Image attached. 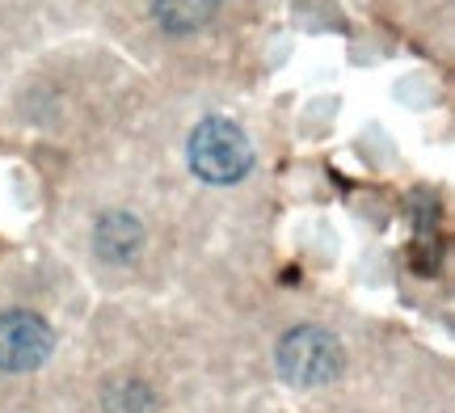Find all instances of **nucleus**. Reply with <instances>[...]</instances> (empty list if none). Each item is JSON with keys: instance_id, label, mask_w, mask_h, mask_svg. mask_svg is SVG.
Returning a JSON list of instances; mask_svg holds the SVG:
<instances>
[{"instance_id": "1", "label": "nucleus", "mask_w": 455, "mask_h": 413, "mask_svg": "<svg viewBox=\"0 0 455 413\" xmlns=\"http://www.w3.org/2000/svg\"><path fill=\"white\" fill-rule=\"evenodd\" d=\"M190 169L203 182L232 186L253 169V148L236 123L228 118H203L190 135Z\"/></svg>"}, {"instance_id": "2", "label": "nucleus", "mask_w": 455, "mask_h": 413, "mask_svg": "<svg viewBox=\"0 0 455 413\" xmlns=\"http://www.w3.org/2000/svg\"><path fill=\"white\" fill-rule=\"evenodd\" d=\"M278 371L287 376L299 388H316V384H329L341 371V342L321 325H299L291 330L283 342H278Z\"/></svg>"}, {"instance_id": "6", "label": "nucleus", "mask_w": 455, "mask_h": 413, "mask_svg": "<svg viewBox=\"0 0 455 413\" xmlns=\"http://www.w3.org/2000/svg\"><path fill=\"white\" fill-rule=\"evenodd\" d=\"M106 409L110 413H152L156 409V401H152V393H148V384L123 380L106 393Z\"/></svg>"}, {"instance_id": "4", "label": "nucleus", "mask_w": 455, "mask_h": 413, "mask_svg": "<svg viewBox=\"0 0 455 413\" xmlns=\"http://www.w3.org/2000/svg\"><path fill=\"white\" fill-rule=\"evenodd\" d=\"M140 245H144V228L131 211H106L93 228V249L110 266H127L140 253Z\"/></svg>"}, {"instance_id": "5", "label": "nucleus", "mask_w": 455, "mask_h": 413, "mask_svg": "<svg viewBox=\"0 0 455 413\" xmlns=\"http://www.w3.org/2000/svg\"><path fill=\"white\" fill-rule=\"evenodd\" d=\"M220 0H152L156 26L169 34H195L215 17Z\"/></svg>"}, {"instance_id": "3", "label": "nucleus", "mask_w": 455, "mask_h": 413, "mask_svg": "<svg viewBox=\"0 0 455 413\" xmlns=\"http://www.w3.org/2000/svg\"><path fill=\"white\" fill-rule=\"evenodd\" d=\"M55 350V330L30 308L0 313V371H34Z\"/></svg>"}]
</instances>
